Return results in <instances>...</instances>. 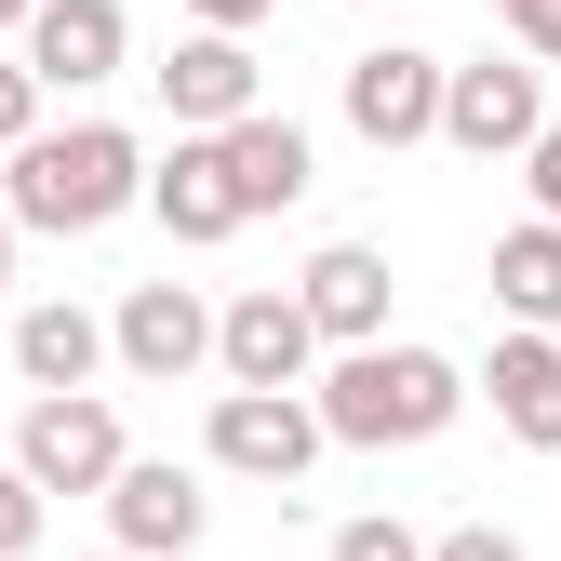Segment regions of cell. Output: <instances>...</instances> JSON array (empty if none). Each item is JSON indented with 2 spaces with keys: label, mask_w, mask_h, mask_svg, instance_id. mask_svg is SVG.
I'll return each mask as SVG.
<instances>
[{
  "label": "cell",
  "mask_w": 561,
  "mask_h": 561,
  "mask_svg": "<svg viewBox=\"0 0 561 561\" xmlns=\"http://www.w3.org/2000/svg\"><path fill=\"white\" fill-rule=\"evenodd\" d=\"M134 201H148V148H134L121 121L27 134V148L0 161V215H14V228H54V241H94V228H121Z\"/></svg>",
  "instance_id": "obj_1"
},
{
  "label": "cell",
  "mask_w": 561,
  "mask_h": 561,
  "mask_svg": "<svg viewBox=\"0 0 561 561\" xmlns=\"http://www.w3.org/2000/svg\"><path fill=\"white\" fill-rule=\"evenodd\" d=\"M308 414H321V442H347V455H414V442H442L455 414H468V375L442 362V347H347V362L308 388Z\"/></svg>",
  "instance_id": "obj_2"
},
{
  "label": "cell",
  "mask_w": 561,
  "mask_h": 561,
  "mask_svg": "<svg viewBox=\"0 0 561 561\" xmlns=\"http://www.w3.org/2000/svg\"><path fill=\"white\" fill-rule=\"evenodd\" d=\"M201 455H215L228 481L295 495V481L321 468V414H308V388H215V428H201Z\"/></svg>",
  "instance_id": "obj_3"
},
{
  "label": "cell",
  "mask_w": 561,
  "mask_h": 561,
  "mask_svg": "<svg viewBox=\"0 0 561 561\" xmlns=\"http://www.w3.org/2000/svg\"><path fill=\"white\" fill-rule=\"evenodd\" d=\"M134 468V442H121V414L81 388V401H27V428H14V481L27 495H107V481Z\"/></svg>",
  "instance_id": "obj_4"
},
{
  "label": "cell",
  "mask_w": 561,
  "mask_h": 561,
  "mask_svg": "<svg viewBox=\"0 0 561 561\" xmlns=\"http://www.w3.org/2000/svg\"><path fill=\"white\" fill-rule=\"evenodd\" d=\"M548 134V81L535 67H442V148H468V161H522Z\"/></svg>",
  "instance_id": "obj_5"
},
{
  "label": "cell",
  "mask_w": 561,
  "mask_h": 561,
  "mask_svg": "<svg viewBox=\"0 0 561 561\" xmlns=\"http://www.w3.org/2000/svg\"><path fill=\"white\" fill-rule=\"evenodd\" d=\"M121 54H134V14L121 0H41V14L14 27V67L41 94H94V81H121Z\"/></svg>",
  "instance_id": "obj_6"
},
{
  "label": "cell",
  "mask_w": 561,
  "mask_h": 561,
  "mask_svg": "<svg viewBox=\"0 0 561 561\" xmlns=\"http://www.w3.org/2000/svg\"><path fill=\"white\" fill-rule=\"evenodd\" d=\"M308 362H321V334L295 308V280H254V295L215 308V375L228 388H308Z\"/></svg>",
  "instance_id": "obj_7"
},
{
  "label": "cell",
  "mask_w": 561,
  "mask_h": 561,
  "mask_svg": "<svg viewBox=\"0 0 561 561\" xmlns=\"http://www.w3.org/2000/svg\"><path fill=\"white\" fill-rule=\"evenodd\" d=\"M347 134L362 148H428L442 134V54H414V41L347 54Z\"/></svg>",
  "instance_id": "obj_8"
},
{
  "label": "cell",
  "mask_w": 561,
  "mask_h": 561,
  "mask_svg": "<svg viewBox=\"0 0 561 561\" xmlns=\"http://www.w3.org/2000/svg\"><path fill=\"white\" fill-rule=\"evenodd\" d=\"M107 362H121V375H148V388H187L201 362H215V308H201L187 280H134L121 321H107Z\"/></svg>",
  "instance_id": "obj_9"
},
{
  "label": "cell",
  "mask_w": 561,
  "mask_h": 561,
  "mask_svg": "<svg viewBox=\"0 0 561 561\" xmlns=\"http://www.w3.org/2000/svg\"><path fill=\"white\" fill-rule=\"evenodd\" d=\"M388 295H401V280H388L375 241H321L295 267V308H308V334L334 347V362H347V347H388Z\"/></svg>",
  "instance_id": "obj_10"
},
{
  "label": "cell",
  "mask_w": 561,
  "mask_h": 561,
  "mask_svg": "<svg viewBox=\"0 0 561 561\" xmlns=\"http://www.w3.org/2000/svg\"><path fill=\"white\" fill-rule=\"evenodd\" d=\"M201 522H215V495H201V468H174V455H134V468L107 481V535H121V561H187Z\"/></svg>",
  "instance_id": "obj_11"
},
{
  "label": "cell",
  "mask_w": 561,
  "mask_h": 561,
  "mask_svg": "<svg viewBox=\"0 0 561 561\" xmlns=\"http://www.w3.org/2000/svg\"><path fill=\"white\" fill-rule=\"evenodd\" d=\"M161 107H174V134H228V121H254V107H267V81H254V41L187 27V41L161 54Z\"/></svg>",
  "instance_id": "obj_12"
},
{
  "label": "cell",
  "mask_w": 561,
  "mask_h": 561,
  "mask_svg": "<svg viewBox=\"0 0 561 561\" xmlns=\"http://www.w3.org/2000/svg\"><path fill=\"white\" fill-rule=\"evenodd\" d=\"M215 174H228V201H241V228H254V215H295V201H308V121H280V107L228 121V134H215Z\"/></svg>",
  "instance_id": "obj_13"
},
{
  "label": "cell",
  "mask_w": 561,
  "mask_h": 561,
  "mask_svg": "<svg viewBox=\"0 0 561 561\" xmlns=\"http://www.w3.org/2000/svg\"><path fill=\"white\" fill-rule=\"evenodd\" d=\"M14 375H27L41 401H81V388L107 375V321H94L81 295H41V308H14Z\"/></svg>",
  "instance_id": "obj_14"
},
{
  "label": "cell",
  "mask_w": 561,
  "mask_h": 561,
  "mask_svg": "<svg viewBox=\"0 0 561 561\" xmlns=\"http://www.w3.org/2000/svg\"><path fill=\"white\" fill-rule=\"evenodd\" d=\"M148 215L201 254V241H241V201H228V174H215V134H174V148L148 161Z\"/></svg>",
  "instance_id": "obj_15"
},
{
  "label": "cell",
  "mask_w": 561,
  "mask_h": 561,
  "mask_svg": "<svg viewBox=\"0 0 561 561\" xmlns=\"http://www.w3.org/2000/svg\"><path fill=\"white\" fill-rule=\"evenodd\" d=\"M495 428L508 442H535V455H561V334H495Z\"/></svg>",
  "instance_id": "obj_16"
},
{
  "label": "cell",
  "mask_w": 561,
  "mask_h": 561,
  "mask_svg": "<svg viewBox=\"0 0 561 561\" xmlns=\"http://www.w3.org/2000/svg\"><path fill=\"white\" fill-rule=\"evenodd\" d=\"M495 308H508V334H561V228L548 215H522V228H495Z\"/></svg>",
  "instance_id": "obj_17"
},
{
  "label": "cell",
  "mask_w": 561,
  "mask_h": 561,
  "mask_svg": "<svg viewBox=\"0 0 561 561\" xmlns=\"http://www.w3.org/2000/svg\"><path fill=\"white\" fill-rule=\"evenodd\" d=\"M334 561H428V535H401V522L375 508V522H347V535H334Z\"/></svg>",
  "instance_id": "obj_18"
},
{
  "label": "cell",
  "mask_w": 561,
  "mask_h": 561,
  "mask_svg": "<svg viewBox=\"0 0 561 561\" xmlns=\"http://www.w3.org/2000/svg\"><path fill=\"white\" fill-rule=\"evenodd\" d=\"M27 548H41V495L14 481V455H0V561H27Z\"/></svg>",
  "instance_id": "obj_19"
},
{
  "label": "cell",
  "mask_w": 561,
  "mask_h": 561,
  "mask_svg": "<svg viewBox=\"0 0 561 561\" xmlns=\"http://www.w3.org/2000/svg\"><path fill=\"white\" fill-rule=\"evenodd\" d=\"M495 14H508V41H522L535 67H561V0H495Z\"/></svg>",
  "instance_id": "obj_20"
},
{
  "label": "cell",
  "mask_w": 561,
  "mask_h": 561,
  "mask_svg": "<svg viewBox=\"0 0 561 561\" xmlns=\"http://www.w3.org/2000/svg\"><path fill=\"white\" fill-rule=\"evenodd\" d=\"M428 561H522V535L508 522H455V535H428Z\"/></svg>",
  "instance_id": "obj_21"
},
{
  "label": "cell",
  "mask_w": 561,
  "mask_h": 561,
  "mask_svg": "<svg viewBox=\"0 0 561 561\" xmlns=\"http://www.w3.org/2000/svg\"><path fill=\"white\" fill-rule=\"evenodd\" d=\"M27 134H41V81H27V67H0V161H14Z\"/></svg>",
  "instance_id": "obj_22"
},
{
  "label": "cell",
  "mask_w": 561,
  "mask_h": 561,
  "mask_svg": "<svg viewBox=\"0 0 561 561\" xmlns=\"http://www.w3.org/2000/svg\"><path fill=\"white\" fill-rule=\"evenodd\" d=\"M267 14H280V0H187V27H215V41H254Z\"/></svg>",
  "instance_id": "obj_23"
},
{
  "label": "cell",
  "mask_w": 561,
  "mask_h": 561,
  "mask_svg": "<svg viewBox=\"0 0 561 561\" xmlns=\"http://www.w3.org/2000/svg\"><path fill=\"white\" fill-rule=\"evenodd\" d=\"M522 174H535V215H548V228H561V121H548V134H535V148H522Z\"/></svg>",
  "instance_id": "obj_24"
},
{
  "label": "cell",
  "mask_w": 561,
  "mask_h": 561,
  "mask_svg": "<svg viewBox=\"0 0 561 561\" xmlns=\"http://www.w3.org/2000/svg\"><path fill=\"white\" fill-rule=\"evenodd\" d=\"M0 295H14V215H0Z\"/></svg>",
  "instance_id": "obj_25"
},
{
  "label": "cell",
  "mask_w": 561,
  "mask_h": 561,
  "mask_svg": "<svg viewBox=\"0 0 561 561\" xmlns=\"http://www.w3.org/2000/svg\"><path fill=\"white\" fill-rule=\"evenodd\" d=\"M27 14H41V0H0V41H14V27H27Z\"/></svg>",
  "instance_id": "obj_26"
},
{
  "label": "cell",
  "mask_w": 561,
  "mask_h": 561,
  "mask_svg": "<svg viewBox=\"0 0 561 561\" xmlns=\"http://www.w3.org/2000/svg\"><path fill=\"white\" fill-rule=\"evenodd\" d=\"M94 561H121V548H94Z\"/></svg>",
  "instance_id": "obj_27"
}]
</instances>
